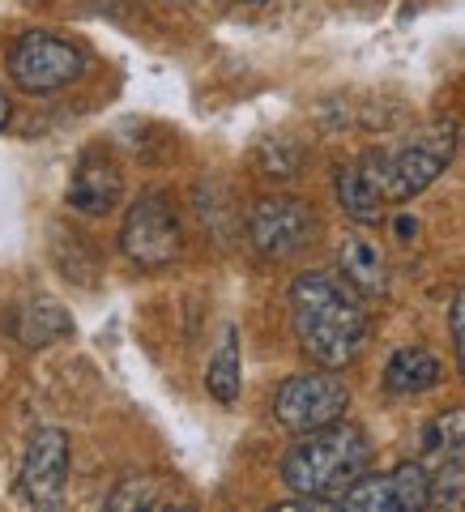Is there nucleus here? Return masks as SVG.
Segmentation results:
<instances>
[{
	"label": "nucleus",
	"instance_id": "obj_12",
	"mask_svg": "<svg viewBox=\"0 0 465 512\" xmlns=\"http://www.w3.org/2000/svg\"><path fill=\"white\" fill-rule=\"evenodd\" d=\"M338 274L355 286L363 299H384L389 295V261H384V252L363 235H346L342 239Z\"/></svg>",
	"mask_w": 465,
	"mask_h": 512
},
{
	"label": "nucleus",
	"instance_id": "obj_15",
	"mask_svg": "<svg viewBox=\"0 0 465 512\" xmlns=\"http://www.w3.org/2000/svg\"><path fill=\"white\" fill-rule=\"evenodd\" d=\"M338 508L355 512H402V491H397V474H363L355 487L338 495Z\"/></svg>",
	"mask_w": 465,
	"mask_h": 512
},
{
	"label": "nucleus",
	"instance_id": "obj_7",
	"mask_svg": "<svg viewBox=\"0 0 465 512\" xmlns=\"http://www.w3.org/2000/svg\"><path fill=\"white\" fill-rule=\"evenodd\" d=\"M320 218L299 197H265L248 214V239L265 261H291L316 239Z\"/></svg>",
	"mask_w": 465,
	"mask_h": 512
},
{
	"label": "nucleus",
	"instance_id": "obj_2",
	"mask_svg": "<svg viewBox=\"0 0 465 512\" xmlns=\"http://www.w3.org/2000/svg\"><path fill=\"white\" fill-rule=\"evenodd\" d=\"M367 466H372L367 431L338 419L299 436V444L282 457V483L303 500H320V508H338V495L355 487Z\"/></svg>",
	"mask_w": 465,
	"mask_h": 512
},
{
	"label": "nucleus",
	"instance_id": "obj_13",
	"mask_svg": "<svg viewBox=\"0 0 465 512\" xmlns=\"http://www.w3.org/2000/svg\"><path fill=\"white\" fill-rule=\"evenodd\" d=\"M440 380H444V367H440V359L431 355V350H423V346H402L389 363H384V389L397 393V397L431 393Z\"/></svg>",
	"mask_w": 465,
	"mask_h": 512
},
{
	"label": "nucleus",
	"instance_id": "obj_8",
	"mask_svg": "<svg viewBox=\"0 0 465 512\" xmlns=\"http://www.w3.org/2000/svg\"><path fill=\"white\" fill-rule=\"evenodd\" d=\"M64 483H69V436L60 427H39L26 440V457L18 474L22 500L35 508H60Z\"/></svg>",
	"mask_w": 465,
	"mask_h": 512
},
{
	"label": "nucleus",
	"instance_id": "obj_1",
	"mask_svg": "<svg viewBox=\"0 0 465 512\" xmlns=\"http://www.w3.org/2000/svg\"><path fill=\"white\" fill-rule=\"evenodd\" d=\"M291 329L299 350L316 367L342 372L363 355L372 320H367L363 295L342 274L312 269L291 282Z\"/></svg>",
	"mask_w": 465,
	"mask_h": 512
},
{
	"label": "nucleus",
	"instance_id": "obj_3",
	"mask_svg": "<svg viewBox=\"0 0 465 512\" xmlns=\"http://www.w3.org/2000/svg\"><path fill=\"white\" fill-rule=\"evenodd\" d=\"M372 163L380 171V184H384V197L389 205H402L410 197H419L423 188H431L440 180V171L453 163L457 154V124L453 120H436L427 124L423 133H414L406 146L397 150H367Z\"/></svg>",
	"mask_w": 465,
	"mask_h": 512
},
{
	"label": "nucleus",
	"instance_id": "obj_9",
	"mask_svg": "<svg viewBox=\"0 0 465 512\" xmlns=\"http://www.w3.org/2000/svg\"><path fill=\"white\" fill-rule=\"evenodd\" d=\"M423 461L436 474V500H465V406H448L423 427Z\"/></svg>",
	"mask_w": 465,
	"mask_h": 512
},
{
	"label": "nucleus",
	"instance_id": "obj_16",
	"mask_svg": "<svg viewBox=\"0 0 465 512\" xmlns=\"http://www.w3.org/2000/svg\"><path fill=\"white\" fill-rule=\"evenodd\" d=\"M205 389H210V397H218L222 406L239 402V333L235 329L222 333L214 359L205 367Z\"/></svg>",
	"mask_w": 465,
	"mask_h": 512
},
{
	"label": "nucleus",
	"instance_id": "obj_18",
	"mask_svg": "<svg viewBox=\"0 0 465 512\" xmlns=\"http://www.w3.org/2000/svg\"><path fill=\"white\" fill-rule=\"evenodd\" d=\"M448 333H453V350H457V372L465 380V291H457L453 308H448Z\"/></svg>",
	"mask_w": 465,
	"mask_h": 512
},
{
	"label": "nucleus",
	"instance_id": "obj_6",
	"mask_svg": "<svg viewBox=\"0 0 465 512\" xmlns=\"http://www.w3.org/2000/svg\"><path fill=\"white\" fill-rule=\"evenodd\" d=\"M86 73L82 47H73L69 39L52 35V30H26L9 52V77L26 94H52L73 86Z\"/></svg>",
	"mask_w": 465,
	"mask_h": 512
},
{
	"label": "nucleus",
	"instance_id": "obj_4",
	"mask_svg": "<svg viewBox=\"0 0 465 512\" xmlns=\"http://www.w3.org/2000/svg\"><path fill=\"white\" fill-rule=\"evenodd\" d=\"M120 252L137 269H167L184 252V227L163 192H146L128 205L120 227Z\"/></svg>",
	"mask_w": 465,
	"mask_h": 512
},
{
	"label": "nucleus",
	"instance_id": "obj_5",
	"mask_svg": "<svg viewBox=\"0 0 465 512\" xmlns=\"http://www.w3.org/2000/svg\"><path fill=\"white\" fill-rule=\"evenodd\" d=\"M350 406V389L342 376H333V367H316V372H299L274 393V419L295 431V436H308L329 423H338Z\"/></svg>",
	"mask_w": 465,
	"mask_h": 512
},
{
	"label": "nucleus",
	"instance_id": "obj_17",
	"mask_svg": "<svg viewBox=\"0 0 465 512\" xmlns=\"http://www.w3.org/2000/svg\"><path fill=\"white\" fill-rule=\"evenodd\" d=\"M171 504L150 478H124V483L107 495V508H163Z\"/></svg>",
	"mask_w": 465,
	"mask_h": 512
},
{
	"label": "nucleus",
	"instance_id": "obj_10",
	"mask_svg": "<svg viewBox=\"0 0 465 512\" xmlns=\"http://www.w3.org/2000/svg\"><path fill=\"white\" fill-rule=\"evenodd\" d=\"M124 197V171L103 150H86L69 175V205L86 218H103Z\"/></svg>",
	"mask_w": 465,
	"mask_h": 512
},
{
	"label": "nucleus",
	"instance_id": "obj_11",
	"mask_svg": "<svg viewBox=\"0 0 465 512\" xmlns=\"http://www.w3.org/2000/svg\"><path fill=\"white\" fill-rule=\"evenodd\" d=\"M333 192H338V205L346 210V218L363 222V227H376V222H384V214H389V197H384V184H380V171L372 163V154L346 163L338 171Z\"/></svg>",
	"mask_w": 465,
	"mask_h": 512
},
{
	"label": "nucleus",
	"instance_id": "obj_14",
	"mask_svg": "<svg viewBox=\"0 0 465 512\" xmlns=\"http://www.w3.org/2000/svg\"><path fill=\"white\" fill-rule=\"evenodd\" d=\"M13 329H18L22 346H52V342H60V338H69L73 333V316L52 299H35V303H26V308L18 312Z\"/></svg>",
	"mask_w": 465,
	"mask_h": 512
},
{
	"label": "nucleus",
	"instance_id": "obj_19",
	"mask_svg": "<svg viewBox=\"0 0 465 512\" xmlns=\"http://www.w3.org/2000/svg\"><path fill=\"white\" fill-rule=\"evenodd\" d=\"M5 120H9V99H5V90H0V128H5Z\"/></svg>",
	"mask_w": 465,
	"mask_h": 512
},
{
	"label": "nucleus",
	"instance_id": "obj_20",
	"mask_svg": "<svg viewBox=\"0 0 465 512\" xmlns=\"http://www.w3.org/2000/svg\"><path fill=\"white\" fill-rule=\"evenodd\" d=\"M252 5H261V0H252Z\"/></svg>",
	"mask_w": 465,
	"mask_h": 512
}]
</instances>
